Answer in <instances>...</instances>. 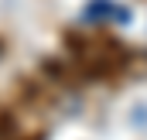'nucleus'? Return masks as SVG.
Listing matches in <instances>:
<instances>
[{
  "instance_id": "nucleus-2",
  "label": "nucleus",
  "mask_w": 147,
  "mask_h": 140,
  "mask_svg": "<svg viewBox=\"0 0 147 140\" xmlns=\"http://www.w3.org/2000/svg\"><path fill=\"white\" fill-rule=\"evenodd\" d=\"M0 140H45V123L0 103Z\"/></svg>"
},
{
  "instance_id": "nucleus-1",
  "label": "nucleus",
  "mask_w": 147,
  "mask_h": 140,
  "mask_svg": "<svg viewBox=\"0 0 147 140\" xmlns=\"http://www.w3.org/2000/svg\"><path fill=\"white\" fill-rule=\"evenodd\" d=\"M65 51H69V69L89 82H110L116 75H123L127 62H130L127 44L106 28L72 31L65 38Z\"/></svg>"
}]
</instances>
